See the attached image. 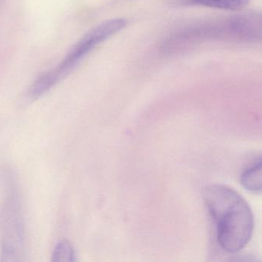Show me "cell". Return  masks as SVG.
<instances>
[{
    "label": "cell",
    "mask_w": 262,
    "mask_h": 262,
    "mask_svg": "<svg viewBox=\"0 0 262 262\" xmlns=\"http://www.w3.org/2000/svg\"><path fill=\"white\" fill-rule=\"evenodd\" d=\"M203 199L215 225L221 248L228 253L243 249L254 229L252 212L245 199L232 188L222 185L207 186Z\"/></svg>",
    "instance_id": "1"
},
{
    "label": "cell",
    "mask_w": 262,
    "mask_h": 262,
    "mask_svg": "<svg viewBox=\"0 0 262 262\" xmlns=\"http://www.w3.org/2000/svg\"><path fill=\"white\" fill-rule=\"evenodd\" d=\"M4 200L0 207V260L17 262L24 260L26 225L22 200L13 171L2 170Z\"/></svg>",
    "instance_id": "2"
},
{
    "label": "cell",
    "mask_w": 262,
    "mask_h": 262,
    "mask_svg": "<svg viewBox=\"0 0 262 262\" xmlns=\"http://www.w3.org/2000/svg\"><path fill=\"white\" fill-rule=\"evenodd\" d=\"M126 24V20L121 18L110 19L85 33L58 66L43 73L33 82L27 92V100H36L48 93L55 85L63 80L90 52L99 44L122 31Z\"/></svg>",
    "instance_id": "3"
},
{
    "label": "cell",
    "mask_w": 262,
    "mask_h": 262,
    "mask_svg": "<svg viewBox=\"0 0 262 262\" xmlns=\"http://www.w3.org/2000/svg\"><path fill=\"white\" fill-rule=\"evenodd\" d=\"M242 185L246 189L253 192L261 191V161H256L251 166L248 167L241 177Z\"/></svg>",
    "instance_id": "4"
},
{
    "label": "cell",
    "mask_w": 262,
    "mask_h": 262,
    "mask_svg": "<svg viewBox=\"0 0 262 262\" xmlns=\"http://www.w3.org/2000/svg\"><path fill=\"white\" fill-rule=\"evenodd\" d=\"M250 0H185L188 4L220 9L225 10H239L246 7Z\"/></svg>",
    "instance_id": "5"
},
{
    "label": "cell",
    "mask_w": 262,
    "mask_h": 262,
    "mask_svg": "<svg viewBox=\"0 0 262 262\" xmlns=\"http://www.w3.org/2000/svg\"><path fill=\"white\" fill-rule=\"evenodd\" d=\"M76 260L74 248L66 241L57 243L53 253V262H73Z\"/></svg>",
    "instance_id": "6"
}]
</instances>
